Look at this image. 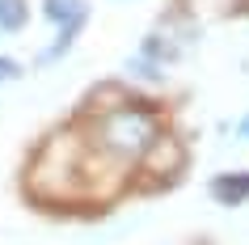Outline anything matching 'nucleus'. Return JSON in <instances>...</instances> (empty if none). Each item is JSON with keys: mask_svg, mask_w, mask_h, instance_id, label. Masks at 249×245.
I'll use <instances>...</instances> for the list:
<instances>
[{"mask_svg": "<svg viewBox=\"0 0 249 245\" xmlns=\"http://www.w3.org/2000/svg\"><path fill=\"white\" fill-rule=\"evenodd\" d=\"M21 76V68L13 64V59H4V55H0V80H17Z\"/></svg>", "mask_w": 249, "mask_h": 245, "instance_id": "nucleus-6", "label": "nucleus"}, {"mask_svg": "<svg viewBox=\"0 0 249 245\" xmlns=\"http://www.w3.org/2000/svg\"><path fill=\"white\" fill-rule=\"evenodd\" d=\"M26 17H30L26 0H0V30H21Z\"/></svg>", "mask_w": 249, "mask_h": 245, "instance_id": "nucleus-5", "label": "nucleus"}, {"mask_svg": "<svg viewBox=\"0 0 249 245\" xmlns=\"http://www.w3.org/2000/svg\"><path fill=\"white\" fill-rule=\"evenodd\" d=\"M152 140H157V118H152V110L148 106H131V102H118L114 110H102L97 114V127H93V144L110 161H118V165L144 156V148Z\"/></svg>", "mask_w": 249, "mask_h": 245, "instance_id": "nucleus-1", "label": "nucleus"}, {"mask_svg": "<svg viewBox=\"0 0 249 245\" xmlns=\"http://www.w3.org/2000/svg\"><path fill=\"white\" fill-rule=\"evenodd\" d=\"M211 194L220 203H245L249 199V173H220L211 182Z\"/></svg>", "mask_w": 249, "mask_h": 245, "instance_id": "nucleus-4", "label": "nucleus"}, {"mask_svg": "<svg viewBox=\"0 0 249 245\" xmlns=\"http://www.w3.org/2000/svg\"><path fill=\"white\" fill-rule=\"evenodd\" d=\"M144 156H148V169H152V173H165V178H173V173L186 165L182 144L169 140V135H157V140L144 148Z\"/></svg>", "mask_w": 249, "mask_h": 245, "instance_id": "nucleus-3", "label": "nucleus"}, {"mask_svg": "<svg viewBox=\"0 0 249 245\" xmlns=\"http://www.w3.org/2000/svg\"><path fill=\"white\" fill-rule=\"evenodd\" d=\"M42 9H47V17H51L55 26H59V42H55L51 51H47V59H55V55H64L68 47H72L76 30L85 26V4H80V0H47Z\"/></svg>", "mask_w": 249, "mask_h": 245, "instance_id": "nucleus-2", "label": "nucleus"}, {"mask_svg": "<svg viewBox=\"0 0 249 245\" xmlns=\"http://www.w3.org/2000/svg\"><path fill=\"white\" fill-rule=\"evenodd\" d=\"M241 135H249V118H245V123H241Z\"/></svg>", "mask_w": 249, "mask_h": 245, "instance_id": "nucleus-7", "label": "nucleus"}]
</instances>
